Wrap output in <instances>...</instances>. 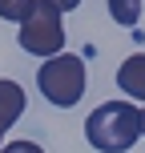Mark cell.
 <instances>
[{
	"mask_svg": "<svg viewBox=\"0 0 145 153\" xmlns=\"http://www.w3.org/2000/svg\"><path fill=\"white\" fill-rule=\"evenodd\" d=\"M85 141L97 153H129L141 141V109L133 101H105L85 117Z\"/></svg>",
	"mask_w": 145,
	"mask_h": 153,
	"instance_id": "1",
	"label": "cell"
},
{
	"mask_svg": "<svg viewBox=\"0 0 145 153\" xmlns=\"http://www.w3.org/2000/svg\"><path fill=\"white\" fill-rule=\"evenodd\" d=\"M36 85H40V97L57 109H73L77 101L85 97V61L73 53H57L40 65L36 73Z\"/></svg>",
	"mask_w": 145,
	"mask_h": 153,
	"instance_id": "2",
	"label": "cell"
},
{
	"mask_svg": "<svg viewBox=\"0 0 145 153\" xmlns=\"http://www.w3.org/2000/svg\"><path fill=\"white\" fill-rule=\"evenodd\" d=\"M61 8H53L48 0H32V8L24 12L20 20V32H16V40H20L24 53L32 56H57L65 53V24H61Z\"/></svg>",
	"mask_w": 145,
	"mask_h": 153,
	"instance_id": "3",
	"label": "cell"
},
{
	"mask_svg": "<svg viewBox=\"0 0 145 153\" xmlns=\"http://www.w3.org/2000/svg\"><path fill=\"white\" fill-rule=\"evenodd\" d=\"M117 89L129 101H145V53H133L117 69Z\"/></svg>",
	"mask_w": 145,
	"mask_h": 153,
	"instance_id": "4",
	"label": "cell"
},
{
	"mask_svg": "<svg viewBox=\"0 0 145 153\" xmlns=\"http://www.w3.org/2000/svg\"><path fill=\"white\" fill-rule=\"evenodd\" d=\"M24 89L16 81H8V76H0V137H4V129H12L16 121H20L24 113Z\"/></svg>",
	"mask_w": 145,
	"mask_h": 153,
	"instance_id": "5",
	"label": "cell"
},
{
	"mask_svg": "<svg viewBox=\"0 0 145 153\" xmlns=\"http://www.w3.org/2000/svg\"><path fill=\"white\" fill-rule=\"evenodd\" d=\"M109 16H113L121 28H133L141 20V0H109Z\"/></svg>",
	"mask_w": 145,
	"mask_h": 153,
	"instance_id": "6",
	"label": "cell"
},
{
	"mask_svg": "<svg viewBox=\"0 0 145 153\" xmlns=\"http://www.w3.org/2000/svg\"><path fill=\"white\" fill-rule=\"evenodd\" d=\"M28 8H32V0H0V16H4V20H12V24H20Z\"/></svg>",
	"mask_w": 145,
	"mask_h": 153,
	"instance_id": "7",
	"label": "cell"
},
{
	"mask_svg": "<svg viewBox=\"0 0 145 153\" xmlns=\"http://www.w3.org/2000/svg\"><path fill=\"white\" fill-rule=\"evenodd\" d=\"M4 153H45V149H40L36 141H8Z\"/></svg>",
	"mask_w": 145,
	"mask_h": 153,
	"instance_id": "8",
	"label": "cell"
},
{
	"mask_svg": "<svg viewBox=\"0 0 145 153\" xmlns=\"http://www.w3.org/2000/svg\"><path fill=\"white\" fill-rule=\"evenodd\" d=\"M53 8H61V12H73V8H81V0H48Z\"/></svg>",
	"mask_w": 145,
	"mask_h": 153,
	"instance_id": "9",
	"label": "cell"
},
{
	"mask_svg": "<svg viewBox=\"0 0 145 153\" xmlns=\"http://www.w3.org/2000/svg\"><path fill=\"white\" fill-rule=\"evenodd\" d=\"M141 137H145V109H141Z\"/></svg>",
	"mask_w": 145,
	"mask_h": 153,
	"instance_id": "10",
	"label": "cell"
},
{
	"mask_svg": "<svg viewBox=\"0 0 145 153\" xmlns=\"http://www.w3.org/2000/svg\"><path fill=\"white\" fill-rule=\"evenodd\" d=\"M0 153H4V137H0Z\"/></svg>",
	"mask_w": 145,
	"mask_h": 153,
	"instance_id": "11",
	"label": "cell"
}]
</instances>
